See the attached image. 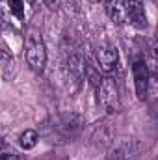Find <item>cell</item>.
<instances>
[{
	"label": "cell",
	"mask_w": 158,
	"mask_h": 160,
	"mask_svg": "<svg viewBox=\"0 0 158 160\" xmlns=\"http://www.w3.org/2000/svg\"><path fill=\"white\" fill-rule=\"evenodd\" d=\"M82 123H84L82 116L75 114V112L56 116L48 123H45V136L48 138V142L67 143V142H71L78 136Z\"/></svg>",
	"instance_id": "cell-1"
},
{
	"label": "cell",
	"mask_w": 158,
	"mask_h": 160,
	"mask_svg": "<svg viewBox=\"0 0 158 160\" xmlns=\"http://www.w3.org/2000/svg\"><path fill=\"white\" fill-rule=\"evenodd\" d=\"M24 54H26V62H28L30 69L36 73H43V69L47 65V47L41 38V32L34 30V28L28 30L26 43H24Z\"/></svg>",
	"instance_id": "cell-2"
},
{
	"label": "cell",
	"mask_w": 158,
	"mask_h": 160,
	"mask_svg": "<svg viewBox=\"0 0 158 160\" xmlns=\"http://www.w3.org/2000/svg\"><path fill=\"white\" fill-rule=\"evenodd\" d=\"M99 104L106 114H117L121 108V99H119L117 82L112 75H104L99 82Z\"/></svg>",
	"instance_id": "cell-3"
},
{
	"label": "cell",
	"mask_w": 158,
	"mask_h": 160,
	"mask_svg": "<svg viewBox=\"0 0 158 160\" xmlns=\"http://www.w3.org/2000/svg\"><path fill=\"white\" fill-rule=\"evenodd\" d=\"M132 75H134V88L140 101H145L149 95V84H151V73L145 58H136L132 62Z\"/></svg>",
	"instance_id": "cell-4"
},
{
	"label": "cell",
	"mask_w": 158,
	"mask_h": 160,
	"mask_svg": "<svg viewBox=\"0 0 158 160\" xmlns=\"http://www.w3.org/2000/svg\"><path fill=\"white\" fill-rule=\"evenodd\" d=\"M65 54V71H67V77L73 80L77 86L84 80L86 77V60L84 56L80 54L77 48H65L63 50Z\"/></svg>",
	"instance_id": "cell-5"
},
{
	"label": "cell",
	"mask_w": 158,
	"mask_h": 160,
	"mask_svg": "<svg viewBox=\"0 0 158 160\" xmlns=\"http://www.w3.org/2000/svg\"><path fill=\"white\" fill-rule=\"evenodd\" d=\"M97 60H99V65L101 69L106 73V75H112L114 69L117 67L119 62V52L114 45H102L97 48Z\"/></svg>",
	"instance_id": "cell-6"
},
{
	"label": "cell",
	"mask_w": 158,
	"mask_h": 160,
	"mask_svg": "<svg viewBox=\"0 0 158 160\" xmlns=\"http://www.w3.org/2000/svg\"><path fill=\"white\" fill-rule=\"evenodd\" d=\"M125 9H126V22L134 24L136 28L147 26V15L141 0H125Z\"/></svg>",
	"instance_id": "cell-7"
},
{
	"label": "cell",
	"mask_w": 158,
	"mask_h": 160,
	"mask_svg": "<svg viewBox=\"0 0 158 160\" xmlns=\"http://www.w3.org/2000/svg\"><path fill=\"white\" fill-rule=\"evenodd\" d=\"M106 11L110 15V19L117 24L126 22V9H125V0H104Z\"/></svg>",
	"instance_id": "cell-8"
},
{
	"label": "cell",
	"mask_w": 158,
	"mask_h": 160,
	"mask_svg": "<svg viewBox=\"0 0 158 160\" xmlns=\"http://www.w3.org/2000/svg\"><path fill=\"white\" fill-rule=\"evenodd\" d=\"M136 157H138V145L128 142V143L117 147L114 153H110L104 160H136Z\"/></svg>",
	"instance_id": "cell-9"
},
{
	"label": "cell",
	"mask_w": 158,
	"mask_h": 160,
	"mask_svg": "<svg viewBox=\"0 0 158 160\" xmlns=\"http://www.w3.org/2000/svg\"><path fill=\"white\" fill-rule=\"evenodd\" d=\"M37 142H39V134H37V130H34V128L24 130V132L21 134V138H19V143H21V147H22L24 151L34 149V147L37 145Z\"/></svg>",
	"instance_id": "cell-10"
},
{
	"label": "cell",
	"mask_w": 158,
	"mask_h": 160,
	"mask_svg": "<svg viewBox=\"0 0 158 160\" xmlns=\"http://www.w3.org/2000/svg\"><path fill=\"white\" fill-rule=\"evenodd\" d=\"M7 11L11 13V17L15 19V22H22L24 21V0H7Z\"/></svg>",
	"instance_id": "cell-11"
},
{
	"label": "cell",
	"mask_w": 158,
	"mask_h": 160,
	"mask_svg": "<svg viewBox=\"0 0 158 160\" xmlns=\"http://www.w3.org/2000/svg\"><path fill=\"white\" fill-rule=\"evenodd\" d=\"M0 160H22V157L15 151H0Z\"/></svg>",
	"instance_id": "cell-12"
},
{
	"label": "cell",
	"mask_w": 158,
	"mask_h": 160,
	"mask_svg": "<svg viewBox=\"0 0 158 160\" xmlns=\"http://www.w3.org/2000/svg\"><path fill=\"white\" fill-rule=\"evenodd\" d=\"M45 2H47L50 8H56V2H58V0H45Z\"/></svg>",
	"instance_id": "cell-13"
},
{
	"label": "cell",
	"mask_w": 158,
	"mask_h": 160,
	"mask_svg": "<svg viewBox=\"0 0 158 160\" xmlns=\"http://www.w3.org/2000/svg\"><path fill=\"white\" fill-rule=\"evenodd\" d=\"M2 149H4V140L0 138V151H2Z\"/></svg>",
	"instance_id": "cell-14"
},
{
	"label": "cell",
	"mask_w": 158,
	"mask_h": 160,
	"mask_svg": "<svg viewBox=\"0 0 158 160\" xmlns=\"http://www.w3.org/2000/svg\"><path fill=\"white\" fill-rule=\"evenodd\" d=\"M141 2H143V0H141Z\"/></svg>",
	"instance_id": "cell-15"
}]
</instances>
